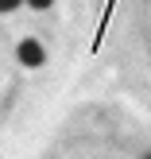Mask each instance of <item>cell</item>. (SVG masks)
<instances>
[{"instance_id": "obj_1", "label": "cell", "mask_w": 151, "mask_h": 159, "mask_svg": "<svg viewBox=\"0 0 151 159\" xmlns=\"http://www.w3.org/2000/svg\"><path fill=\"white\" fill-rule=\"evenodd\" d=\"M43 58H47V54H43V47H39L35 39H23V43H20V62H23V66H39Z\"/></svg>"}, {"instance_id": "obj_2", "label": "cell", "mask_w": 151, "mask_h": 159, "mask_svg": "<svg viewBox=\"0 0 151 159\" xmlns=\"http://www.w3.org/2000/svg\"><path fill=\"white\" fill-rule=\"evenodd\" d=\"M20 4H23V0H0V12H16Z\"/></svg>"}, {"instance_id": "obj_3", "label": "cell", "mask_w": 151, "mask_h": 159, "mask_svg": "<svg viewBox=\"0 0 151 159\" xmlns=\"http://www.w3.org/2000/svg\"><path fill=\"white\" fill-rule=\"evenodd\" d=\"M27 4H31V8H39V12H43V8H51L54 0H27Z\"/></svg>"}, {"instance_id": "obj_4", "label": "cell", "mask_w": 151, "mask_h": 159, "mask_svg": "<svg viewBox=\"0 0 151 159\" xmlns=\"http://www.w3.org/2000/svg\"><path fill=\"white\" fill-rule=\"evenodd\" d=\"M144 159H151V152H147V155H144Z\"/></svg>"}]
</instances>
